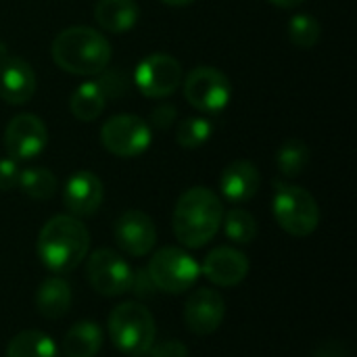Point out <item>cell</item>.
Segmentation results:
<instances>
[{"label":"cell","mask_w":357,"mask_h":357,"mask_svg":"<svg viewBox=\"0 0 357 357\" xmlns=\"http://www.w3.org/2000/svg\"><path fill=\"white\" fill-rule=\"evenodd\" d=\"M222 220V199L205 186H195L180 195L174 207L172 226L178 243L188 249H201L220 232Z\"/></svg>","instance_id":"1"},{"label":"cell","mask_w":357,"mask_h":357,"mask_svg":"<svg viewBox=\"0 0 357 357\" xmlns=\"http://www.w3.org/2000/svg\"><path fill=\"white\" fill-rule=\"evenodd\" d=\"M90 232L73 215L50 218L38 234V257L54 274L75 270L88 255Z\"/></svg>","instance_id":"2"},{"label":"cell","mask_w":357,"mask_h":357,"mask_svg":"<svg viewBox=\"0 0 357 357\" xmlns=\"http://www.w3.org/2000/svg\"><path fill=\"white\" fill-rule=\"evenodd\" d=\"M52 61L73 75H98L111 63L109 40L86 25L63 29L50 46Z\"/></svg>","instance_id":"3"},{"label":"cell","mask_w":357,"mask_h":357,"mask_svg":"<svg viewBox=\"0 0 357 357\" xmlns=\"http://www.w3.org/2000/svg\"><path fill=\"white\" fill-rule=\"evenodd\" d=\"M109 337L119 351L132 357L146 356L157 337L155 320L142 303L126 301L109 314Z\"/></svg>","instance_id":"4"},{"label":"cell","mask_w":357,"mask_h":357,"mask_svg":"<svg viewBox=\"0 0 357 357\" xmlns=\"http://www.w3.org/2000/svg\"><path fill=\"white\" fill-rule=\"evenodd\" d=\"M272 211L278 226L291 236H310L320 224V207L314 195L301 186L287 184L282 180L274 182Z\"/></svg>","instance_id":"5"},{"label":"cell","mask_w":357,"mask_h":357,"mask_svg":"<svg viewBox=\"0 0 357 357\" xmlns=\"http://www.w3.org/2000/svg\"><path fill=\"white\" fill-rule=\"evenodd\" d=\"M146 272L159 291L169 295H180L186 293L197 282L201 270L195 257L188 255L186 251L178 247H165L151 257Z\"/></svg>","instance_id":"6"},{"label":"cell","mask_w":357,"mask_h":357,"mask_svg":"<svg viewBox=\"0 0 357 357\" xmlns=\"http://www.w3.org/2000/svg\"><path fill=\"white\" fill-rule=\"evenodd\" d=\"M151 126L132 113L113 115L100 128V142L115 157H138L151 146Z\"/></svg>","instance_id":"7"},{"label":"cell","mask_w":357,"mask_h":357,"mask_svg":"<svg viewBox=\"0 0 357 357\" xmlns=\"http://www.w3.org/2000/svg\"><path fill=\"white\" fill-rule=\"evenodd\" d=\"M230 96V79L215 67H195L184 79V98L201 113H220L228 107Z\"/></svg>","instance_id":"8"},{"label":"cell","mask_w":357,"mask_h":357,"mask_svg":"<svg viewBox=\"0 0 357 357\" xmlns=\"http://www.w3.org/2000/svg\"><path fill=\"white\" fill-rule=\"evenodd\" d=\"M132 274L134 272L128 261L111 249L94 251L86 264L88 282L102 297H119L128 293L132 284Z\"/></svg>","instance_id":"9"},{"label":"cell","mask_w":357,"mask_h":357,"mask_svg":"<svg viewBox=\"0 0 357 357\" xmlns=\"http://www.w3.org/2000/svg\"><path fill=\"white\" fill-rule=\"evenodd\" d=\"M134 82L146 98H167L182 84V65L165 52L149 54L138 63Z\"/></svg>","instance_id":"10"},{"label":"cell","mask_w":357,"mask_h":357,"mask_svg":"<svg viewBox=\"0 0 357 357\" xmlns=\"http://www.w3.org/2000/svg\"><path fill=\"white\" fill-rule=\"evenodd\" d=\"M46 123L33 113H19L4 128V149L15 161H27L38 157L46 149Z\"/></svg>","instance_id":"11"},{"label":"cell","mask_w":357,"mask_h":357,"mask_svg":"<svg viewBox=\"0 0 357 357\" xmlns=\"http://www.w3.org/2000/svg\"><path fill=\"white\" fill-rule=\"evenodd\" d=\"M115 243L117 247L132 255V257H144L155 249L157 243V230L153 220L138 209H128L123 211L113 228Z\"/></svg>","instance_id":"12"},{"label":"cell","mask_w":357,"mask_h":357,"mask_svg":"<svg viewBox=\"0 0 357 357\" xmlns=\"http://www.w3.org/2000/svg\"><path fill=\"white\" fill-rule=\"evenodd\" d=\"M224 314H226L224 297L213 289H199L186 301L184 322L190 333L205 337L220 328Z\"/></svg>","instance_id":"13"},{"label":"cell","mask_w":357,"mask_h":357,"mask_svg":"<svg viewBox=\"0 0 357 357\" xmlns=\"http://www.w3.org/2000/svg\"><path fill=\"white\" fill-rule=\"evenodd\" d=\"M105 199V186L94 172L73 174L63 190V203L73 218H90Z\"/></svg>","instance_id":"14"},{"label":"cell","mask_w":357,"mask_h":357,"mask_svg":"<svg viewBox=\"0 0 357 357\" xmlns=\"http://www.w3.org/2000/svg\"><path fill=\"white\" fill-rule=\"evenodd\" d=\"M199 270L207 276L209 282L218 287H236L249 274V259L238 249L218 247L211 253H207Z\"/></svg>","instance_id":"15"},{"label":"cell","mask_w":357,"mask_h":357,"mask_svg":"<svg viewBox=\"0 0 357 357\" xmlns=\"http://www.w3.org/2000/svg\"><path fill=\"white\" fill-rule=\"evenodd\" d=\"M36 73L31 65L8 54L0 61V98L8 105H25L36 92Z\"/></svg>","instance_id":"16"},{"label":"cell","mask_w":357,"mask_h":357,"mask_svg":"<svg viewBox=\"0 0 357 357\" xmlns=\"http://www.w3.org/2000/svg\"><path fill=\"white\" fill-rule=\"evenodd\" d=\"M261 184V174L255 163L247 159H236L224 167L220 176V190L224 199L230 203H247L251 201Z\"/></svg>","instance_id":"17"},{"label":"cell","mask_w":357,"mask_h":357,"mask_svg":"<svg viewBox=\"0 0 357 357\" xmlns=\"http://www.w3.org/2000/svg\"><path fill=\"white\" fill-rule=\"evenodd\" d=\"M140 17L136 0H98L94 6L96 23L109 33L130 31Z\"/></svg>","instance_id":"18"},{"label":"cell","mask_w":357,"mask_h":357,"mask_svg":"<svg viewBox=\"0 0 357 357\" xmlns=\"http://www.w3.org/2000/svg\"><path fill=\"white\" fill-rule=\"evenodd\" d=\"M71 307V287L61 276L46 278L36 291V310L48 320L63 318Z\"/></svg>","instance_id":"19"},{"label":"cell","mask_w":357,"mask_h":357,"mask_svg":"<svg viewBox=\"0 0 357 357\" xmlns=\"http://www.w3.org/2000/svg\"><path fill=\"white\" fill-rule=\"evenodd\" d=\"M102 345V331L96 322L84 320L71 326L63 341L67 357H94Z\"/></svg>","instance_id":"20"},{"label":"cell","mask_w":357,"mask_h":357,"mask_svg":"<svg viewBox=\"0 0 357 357\" xmlns=\"http://www.w3.org/2000/svg\"><path fill=\"white\" fill-rule=\"evenodd\" d=\"M107 107V98L102 94V90L98 88L96 82H84L79 84L71 98H69V109L73 113L75 119L79 121H94L100 117V113Z\"/></svg>","instance_id":"21"},{"label":"cell","mask_w":357,"mask_h":357,"mask_svg":"<svg viewBox=\"0 0 357 357\" xmlns=\"http://www.w3.org/2000/svg\"><path fill=\"white\" fill-rule=\"evenodd\" d=\"M6 357H59V349L48 335L23 331L6 345Z\"/></svg>","instance_id":"22"},{"label":"cell","mask_w":357,"mask_h":357,"mask_svg":"<svg viewBox=\"0 0 357 357\" xmlns=\"http://www.w3.org/2000/svg\"><path fill=\"white\" fill-rule=\"evenodd\" d=\"M17 188H21L29 199L48 201L56 192V176L46 167H27L21 169Z\"/></svg>","instance_id":"23"},{"label":"cell","mask_w":357,"mask_h":357,"mask_svg":"<svg viewBox=\"0 0 357 357\" xmlns=\"http://www.w3.org/2000/svg\"><path fill=\"white\" fill-rule=\"evenodd\" d=\"M276 165L282 176L297 178L310 165V146L299 138L287 140L276 153Z\"/></svg>","instance_id":"24"},{"label":"cell","mask_w":357,"mask_h":357,"mask_svg":"<svg viewBox=\"0 0 357 357\" xmlns=\"http://www.w3.org/2000/svg\"><path fill=\"white\" fill-rule=\"evenodd\" d=\"M224 232L236 245H251L257 236V222L245 209H230L224 213Z\"/></svg>","instance_id":"25"},{"label":"cell","mask_w":357,"mask_h":357,"mask_svg":"<svg viewBox=\"0 0 357 357\" xmlns=\"http://www.w3.org/2000/svg\"><path fill=\"white\" fill-rule=\"evenodd\" d=\"M287 31H289V40L291 44H295L297 48H314L320 40V33H322V25L320 21L310 15V13H299L295 15L289 25H287Z\"/></svg>","instance_id":"26"},{"label":"cell","mask_w":357,"mask_h":357,"mask_svg":"<svg viewBox=\"0 0 357 357\" xmlns=\"http://www.w3.org/2000/svg\"><path fill=\"white\" fill-rule=\"evenodd\" d=\"M211 132H213V126L209 119L205 117H186L182 119L178 126H176V142L182 146V149H199L203 146L209 138H211Z\"/></svg>","instance_id":"27"},{"label":"cell","mask_w":357,"mask_h":357,"mask_svg":"<svg viewBox=\"0 0 357 357\" xmlns=\"http://www.w3.org/2000/svg\"><path fill=\"white\" fill-rule=\"evenodd\" d=\"M96 84H98V88L102 90V94H105L107 100H109V98H119V96L128 94V88H130L126 75H123L121 71L109 69V67H107L105 71L98 73Z\"/></svg>","instance_id":"28"},{"label":"cell","mask_w":357,"mask_h":357,"mask_svg":"<svg viewBox=\"0 0 357 357\" xmlns=\"http://www.w3.org/2000/svg\"><path fill=\"white\" fill-rule=\"evenodd\" d=\"M19 174H21V169L15 159H10V157L0 159V190L6 192V190L17 188Z\"/></svg>","instance_id":"29"},{"label":"cell","mask_w":357,"mask_h":357,"mask_svg":"<svg viewBox=\"0 0 357 357\" xmlns=\"http://www.w3.org/2000/svg\"><path fill=\"white\" fill-rule=\"evenodd\" d=\"M176 115H178V109L169 102H159L153 111H151V123L153 128L157 130H167L174 126L176 121Z\"/></svg>","instance_id":"30"},{"label":"cell","mask_w":357,"mask_h":357,"mask_svg":"<svg viewBox=\"0 0 357 357\" xmlns=\"http://www.w3.org/2000/svg\"><path fill=\"white\" fill-rule=\"evenodd\" d=\"M149 356L151 357H188V349L182 341L178 339H169V341H163L159 345H153L149 349Z\"/></svg>","instance_id":"31"},{"label":"cell","mask_w":357,"mask_h":357,"mask_svg":"<svg viewBox=\"0 0 357 357\" xmlns=\"http://www.w3.org/2000/svg\"><path fill=\"white\" fill-rule=\"evenodd\" d=\"M130 291H132L136 297L146 299V297H151V295L157 291V287H155V282L151 280V276H149V272H146V270H138V272H134V274H132Z\"/></svg>","instance_id":"32"},{"label":"cell","mask_w":357,"mask_h":357,"mask_svg":"<svg viewBox=\"0 0 357 357\" xmlns=\"http://www.w3.org/2000/svg\"><path fill=\"white\" fill-rule=\"evenodd\" d=\"M270 2L280 6V8H295V6L303 4V0H270Z\"/></svg>","instance_id":"33"},{"label":"cell","mask_w":357,"mask_h":357,"mask_svg":"<svg viewBox=\"0 0 357 357\" xmlns=\"http://www.w3.org/2000/svg\"><path fill=\"white\" fill-rule=\"evenodd\" d=\"M161 2L169 6H186V4H192L195 0H161Z\"/></svg>","instance_id":"34"},{"label":"cell","mask_w":357,"mask_h":357,"mask_svg":"<svg viewBox=\"0 0 357 357\" xmlns=\"http://www.w3.org/2000/svg\"><path fill=\"white\" fill-rule=\"evenodd\" d=\"M8 54H10V52H8V46H6L4 42H0V61H4Z\"/></svg>","instance_id":"35"},{"label":"cell","mask_w":357,"mask_h":357,"mask_svg":"<svg viewBox=\"0 0 357 357\" xmlns=\"http://www.w3.org/2000/svg\"><path fill=\"white\" fill-rule=\"evenodd\" d=\"M138 357H144V356H138Z\"/></svg>","instance_id":"36"}]
</instances>
